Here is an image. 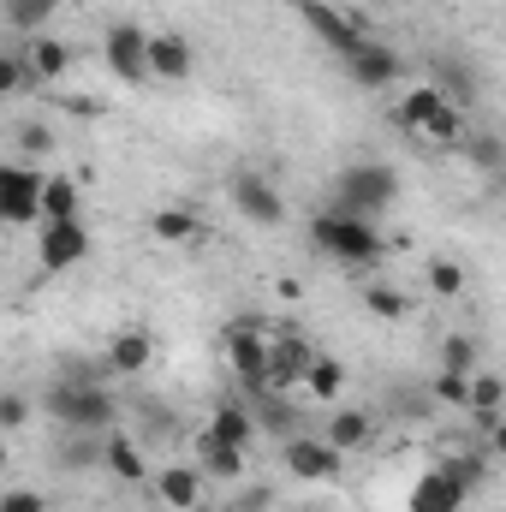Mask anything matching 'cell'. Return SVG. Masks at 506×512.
<instances>
[{
	"instance_id": "cell-12",
	"label": "cell",
	"mask_w": 506,
	"mask_h": 512,
	"mask_svg": "<svg viewBox=\"0 0 506 512\" xmlns=\"http://www.w3.org/2000/svg\"><path fill=\"white\" fill-rule=\"evenodd\" d=\"M143 60H149V78H161V84H185L197 72V54H191V42L179 30H149Z\"/></svg>"
},
{
	"instance_id": "cell-25",
	"label": "cell",
	"mask_w": 506,
	"mask_h": 512,
	"mask_svg": "<svg viewBox=\"0 0 506 512\" xmlns=\"http://www.w3.org/2000/svg\"><path fill=\"white\" fill-rule=\"evenodd\" d=\"M54 465H60V471H90V465H102V435H66L60 453H54Z\"/></svg>"
},
{
	"instance_id": "cell-33",
	"label": "cell",
	"mask_w": 506,
	"mask_h": 512,
	"mask_svg": "<svg viewBox=\"0 0 506 512\" xmlns=\"http://www.w3.org/2000/svg\"><path fill=\"white\" fill-rule=\"evenodd\" d=\"M30 423V399L24 393H0V429H18Z\"/></svg>"
},
{
	"instance_id": "cell-29",
	"label": "cell",
	"mask_w": 506,
	"mask_h": 512,
	"mask_svg": "<svg viewBox=\"0 0 506 512\" xmlns=\"http://www.w3.org/2000/svg\"><path fill=\"white\" fill-rule=\"evenodd\" d=\"M18 90H36L30 72H24V54L18 48H0V102H12Z\"/></svg>"
},
{
	"instance_id": "cell-1",
	"label": "cell",
	"mask_w": 506,
	"mask_h": 512,
	"mask_svg": "<svg viewBox=\"0 0 506 512\" xmlns=\"http://www.w3.org/2000/svg\"><path fill=\"white\" fill-rule=\"evenodd\" d=\"M393 203H399V173L387 161H352V167H340L334 197H328L334 215H358V221H376Z\"/></svg>"
},
{
	"instance_id": "cell-35",
	"label": "cell",
	"mask_w": 506,
	"mask_h": 512,
	"mask_svg": "<svg viewBox=\"0 0 506 512\" xmlns=\"http://www.w3.org/2000/svg\"><path fill=\"white\" fill-rule=\"evenodd\" d=\"M0 465H6V429H0Z\"/></svg>"
},
{
	"instance_id": "cell-21",
	"label": "cell",
	"mask_w": 506,
	"mask_h": 512,
	"mask_svg": "<svg viewBox=\"0 0 506 512\" xmlns=\"http://www.w3.org/2000/svg\"><path fill=\"white\" fill-rule=\"evenodd\" d=\"M304 387H310V399H340L346 393V370L328 352H310L304 358Z\"/></svg>"
},
{
	"instance_id": "cell-4",
	"label": "cell",
	"mask_w": 506,
	"mask_h": 512,
	"mask_svg": "<svg viewBox=\"0 0 506 512\" xmlns=\"http://www.w3.org/2000/svg\"><path fill=\"white\" fill-rule=\"evenodd\" d=\"M42 405H48V417H60L72 435H102V429H114V417H120V405L90 382H54Z\"/></svg>"
},
{
	"instance_id": "cell-5",
	"label": "cell",
	"mask_w": 506,
	"mask_h": 512,
	"mask_svg": "<svg viewBox=\"0 0 506 512\" xmlns=\"http://www.w3.org/2000/svg\"><path fill=\"white\" fill-rule=\"evenodd\" d=\"M221 346H227L233 376L251 387V393H274V340H268L256 322H233V328L221 334Z\"/></svg>"
},
{
	"instance_id": "cell-6",
	"label": "cell",
	"mask_w": 506,
	"mask_h": 512,
	"mask_svg": "<svg viewBox=\"0 0 506 512\" xmlns=\"http://www.w3.org/2000/svg\"><path fill=\"white\" fill-rule=\"evenodd\" d=\"M227 203H233V215L251 221V227H280V221H286V197H280V185H274L262 167H239V173L227 179Z\"/></svg>"
},
{
	"instance_id": "cell-11",
	"label": "cell",
	"mask_w": 506,
	"mask_h": 512,
	"mask_svg": "<svg viewBox=\"0 0 506 512\" xmlns=\"http://www.w3.org/2000/svg\"><path fill=\"white\" fill-rule=\"evenodd\" d=\"M298 12H304V24H310V30H316V36H322V42H328L340 60H346V54H352V48L370 36V30L352 18V12H340V6H328V0H298Z\"/></svg>"
},
{
	"instance_id": "cell-14",
	"label": "cell",
	"mask_w": 506,
	"mask_h": 512,
	"mask_svg": "<svg viewBox=\"0 0 506 512\" xmlns=\"http://www.w3.org/2000/svg\"><path fill=\"white\" fill-rule=\"evenodd\" d=\"M18 54H24V72H30V84H60V78L72 72V48H66L60 36H30Z\"/></svg>"
},
{
	"instance_id": "cell-8",
	"label": "cell",
	"mask_w": 506,
	"mask_h": 512,
	"mask_svg": "<svg viewBox=\"0 0 506 512\" xmlns=\"http://www.w3.org/2000/svg\"><path fill=\"white\" fill-rule=\"evenodd\" d=\"M90 256V227L84 221H36V262L42 274H66Z\"/></svg>"
},
{
	"instance_id": "cell-10",
	"label": "cell",
	"mask_w": 506,
	"mask_h": 512,
	"mask_svg": "<svg viewBox=\"0 0 506 512\" xmlns=\"http://www.w3.org/2000/svg\"><path fill=\"white\" fill-rule=\"evenodd\" d=\"M280 459H286V471H292L298 483H316V489L340 483V471H346V453H334V447L316 441V435H286Z\"/></svg>"
},
{
	"instance_id": "cell-30",
	"label": "cell",
	"mask_w": 506,
	"mask_h": 512,
	"mask_svg": "<svg viewBox=\"0 0 506 512\" xmlns=\"http://www.w3.org/2000/svg\"><path fill=\"white\" fill-rule=\"evenodd\" d=\"M364 310H370L376 322H399V316H405V298H399L393 286H364Z\"/></svg>"
},
{
	"instance_id": "cell-9",
	"label": "cell",
	"mask_w": 506,
	"mask_h": 512,
	"mask_svg": "<svg viewBox=\"0 0 506 512\" xmlns=\"http://www.w3.org/2000/svg\"><path fill=\"white\" fill-rule=\"evenodd\" d=\"M143 48H149V30H143L137 18L108 24V36H102V60H108V72H114L120 84H149V60H143Z\"/></svg>"
},
{
	"instance_id": "cell-13",
	"label": "cell",
	"mask_w": 506,
	"mask_h": 512,
	"mask_svg": "<svg viewBox=\"0 0 506 512\" xmlns=\"http://www.w3.org/2000/svg\"><path fill=\"white\" fill-rule=\"evenodd\" d=\"M346 72L364 84V90H387V84H399L405 78V60L387 48V42H376V36H364L352 54H346Z\"/></svg>"
},
{
	"instance_id": "cell-17",
	"label": "cell",
	"mask_w": 506,
	"mask_h": 512,
	"mask_svg": "<svg viewBox=\"0 0 506 512\" xmlns=\"http://www.w3.org/2000/svg\"><path fill=\"white\" fill-rule=\"evenodd\" d=\"M149 358H155V334H149V328H120V334L108 340V370H114V376H143Z\"/></svg>"
},
{
	"instance_id": "cell-23",
	"label": "cell",
	"mask_w": 506,
	"mask_h": 512,
	"mask_svg": "<svg viewBox=\"0 0 506 512\" xmlns=\"http://www.w3.org/2000/svg\"><path fill=\"white\" fill-rule=\"evenodd\" d=\"M435 108H447V96H441L435 84H411V90L399 96V108H393V120H399L405 131H417L423 120H429V114H435Z\"/></svg>"
},
{
	"instance_id": "cell-3",
	"label": "cell",
	"mask_w": 506,
	"mask_h": 512,
	"mask_svg": "<svg viewBox=\"0 0 506 512\" xmlns=\"http://www.w3.org/2000/svg\"><path fill=\"white\" fill-rule=\"evenodd\" d=\"M483 483V453H459V459H441L435 471L417 477L411 489V507L405 512H459Z\"/></svg>"
},
{
	"instance_id": "cell-15",
	"label": "cell",
	"mask_w": 506,
	"mask_h": 512,
	"mask_svg": "<svg viewBox=\"0 0 506 512\" xmlns=\"http://www.w3.org/2000/svg\"><path fill=\"white\" fill-rule=\"evenodd\" d=\"M149 239H155V245H173V251H179V245H197V239H203V215H197L191 203H167V209L149 215Z\"/></svg>"
},
{
	"instance_id": "cell-2",
	"label": "cell",
	"mask_w": 506,
	"mask_h": 512,
	"mask_svg": "<svg viewBox=\"0 0 506 512\" xmlns=\"http://www.w3.org/2000/svg\"><path fill=\"white\" fill-rule=\"evenodd\" d=\"M310 245L328 256V262H346V268H370L387 256V239L376 233V221H358V215H310Z\"/></svg>"
},
{
	"instance_id": "cell-34",
	"label": "cell",
	"mask_w": 506,
	"mask_h": 512,
	"mask_svg": "<svg viewBox=\"0 0 506 512\" xmlns=\"http://www.w3.org/2000/svg\"><path fill=\"white\" fill-rule=\"evenodd\" d=\"M0 512H48V501L30 489H0Z\"/></svg>"
},
{
	"instance_id": "cell-27",
	"label": "cell",
	"mask_w": 506,
	"mask_h": 512,
	"mask_svg": "<svg viewBox=\"0 0 506 512\" xmlns=\"http://www.w3.org/2000/svg\"><path fill=\"white\" fill-rule=\"evenodd\" d=\"M423 274H429V292H435V298H459V292H465V268H459L453 256H429Z\"/></svg>"
},
{
	"instance_id": "cell-32",
	"label": "cell",
	"mask_w": 506,
	"mask_h": 512,
	"mask_svg": "<svg viewBox=\"0 0 506 512\" xmlns=\"http://www.w3.org/2000/svg\"><path fill=\"white\" fill-rule=\"evenodd\" d=\"M435 399L465 411V405H471V376H453V370H441V376H435Z\"/></svg>"
},
{
	"instance_id": "cell-24",
	"label": "cell",
	"mask_w": 506,
	"mask_h": 512,
	"mask_svg": "<svg viewBox=\"0 0 506 512\" xmlns=\"http://www.w3.org/2000/svg\"><path fill=\"white\" fill-rule=\"evenodd\" d=\"M197 459H203V477H221V483H239L245 477V453L239 447H221V441H197Z\"/></svg>"
},
{
	"instance_id": "cell-19",
	"label": "cell",
	"mask_w": 506,
	"mask_h": 512,
	"mask_svg": "<svg viewBox=\"0 0 506 512\" xmlns=\"http://www.w3.org/2000/svg\"><path fill=\"white\" fill-rule=\"evenodd\" d=\"M370 435H376V417L370 411H358V405H340L334 417H328V447L334 453H358V447H370Z\"/></svg>"
},
{
	"instance_id": "cell-22",
	"label": "cell",
	"mask_w": 506,
	"mask_h": 512,
	"mask_svg": "<svg viewBox=\"0 0 506 512\" xmlns=\"http://www.w3.org/2000/svg\"><path fill=\"white\" fill-rule=\"evenodd\" d=\"M102 465H108L120 483H143V477H149V465H143L137 441H126V435H108V441H102Z\"/></svg>"
},
{
	"instance_id": "cell-26",
	"label": "cell",
	"mask_w": 506,
	"mask_h": 512,
	"mask_svg": "<svg viewBox=\"0 0 506 512\" xmlns=\"http://www.w3.org/2000/svg\"><path fill=\"white\" fill-rule=\"evenodd\" d=\"M60 6H66V0H0V12H6L12 30H36V24H48Z\"/></svg>"
},
{
	"instance_id": "cell-16",
	"label": "cell",
	"mask_w": 506,
	"mask_h": 512,
	"mask_svg": "<svg viewBox=\"0 0 506 512\" xmlns=\"http://www.w3.org/2000/svg\"><path fill=\"white\" fill-rule=\"evenodd\" d=\"M155 501L167 512H191L203 501V471H197V465H167V471H155Z\"/></svg>"
},
{
	"instance_id": "cell-20",
	"label": "cell",
	"mask_w": 506,
	"mask_h": 512,
	"mask_svg": "<svg viewBox=\"0 0 506 512\" xmlns=\"http://www.w3.org/2000/svg\"><path fill=\"white\" fill-rule=\"evenodd\" d=\"M42 221H84V191L66 173H42Z\"/></svg>"
},
{
	"instance_id": "cell-18",
	"label": "cell",
	"mask_w": 506,
	"mask_h": 512,
	"mask_svg": "<svg viewBox=\"0 0 506 512\" xmlns=\"http://www.w3.org/2000/svg\"><path fill=\"white\" fill-rule=\"evenodd\" d=\"M203 435L221 441V447H239V453H245V447L256 441V417L239 405V399H221V405L209 411V429H203Z\"/></svg>"
},
{
	"instance_id": "cell-7",
	"label": "cell",
	"mask_w": 506,
	"mask_h": 512,
	"mask_svg": "<svg viewBox=\"0 0 506 512\" xmlns=\"http://www.w3.org/2000/svg\"><path fill=\"white\" fill-rule=\"evenodd\" d=\"M36 221H42V167L0 161V227H36Z\"/></svg>"
},
{
	"instance_id": "cell-28",
	"label": "cell",
	"mask_w": 506,
	"mask_h": 512,
	"mask_svg": "<svg viewBox=\"0 0 506 512\" xmlns=\"http://www.w3.org/2000/svg\"><path fill=\"white\" fill-rule=\"evenodd\" d=\"M441 370H453V376H477V340H471V334H447V346H441Z\"/></svg>"
},
{
	"instance_id": "cell-31",
	"label": "cell",
	"mask_w": 506,
	"mask_h": 512,
	"mask_svg": "<svg viewBox=\"0 0 506 512\" xmlns=\"http://www.w3.org/2000/svg\"><path fill=\"white\" fill-rule=\"evenodd\" d=\"M18 149H24V161H42V155H54V131L42 120H24L18 126Z\"/></svg>"
}]
</instances>
